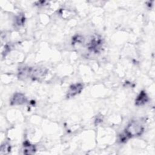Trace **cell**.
Wrapping results in <instances>:
<instances>
[{
	"mask_svg": "<svg viewBox=\"0 0 155 155\" xmlns=\"http://www.w3.org/2000/svg\"><path fill=\"white\" fill-rule=\"evenodd\" d=\"M47 73L45 68H35L31 67H20L18 70V77L20 79H25L30 78L32 80H38L44 77Z\"/></svg>",
	"mask_w": 155,
	"mask_h": 155,
	"instance_id": "cell-1",
	"label": "cell"
},
{
	"mask_svg": "<svg viewBox=\"0 0 155 155\" xmlns=\"http://www.w3.org/2000/svg\"><path fill=\"white\" fill-rule=\"evenodd\" d=\"M143 131L144 126L143 122L140 119H134L130 122L124 132L130 139L133 137L142 135Z\"/></svg>",
	"mask_w": 155,
	"mask_h": 155,
	"instance_id": "cell-2",
	"label": "cell"
},
{
	"mask_svg": "<svg viewBox=\"0 0 155 155\" xmlns=\"http://www.w3.org/2000/svg\"><path fill=\"white\" fill-rule=\"evenodd\" d=\"M103 39L99 35H94L87 44V48L94 53H99L102 48Z\"/></svg>",
	"mask_w": 155,
	"mask_h": 155,
	"instance_id": "cell-3",
	"label": "cell"
},
{
	"mask_svg": "<svg viewBox=\"0 0 155 155\" xmlns=\"http://www.w3.org/2000/svg\"><path fill=\"white\" fill-rule=\"evenodd\" d=\"M84 88V85L82 83H76L71 84L67 93V98H71L76 96L77 94L81 93L82 90Z\"/></svg>",
	"mask_w": 155,
	"mask_h": 155,
	"instance_id": "cell-4",
	"label": "cell"
},
{
	"mask_svg": "<svg viewBox=\"0 0 155 155\" xmlns=\"http://www.w3.org/2000/svg\"><path fill=\"white\" fill-rule=\"evenodd\" d=\"M27 99L24 94L22 93H15L10 99L11 105H21L25 104Z\"/></svg>",
	"mask_w": 155,
	"mask_h": 155,
	"instance_id": "cell-5",
	"label": "cell"
},
{
	"mask_svg": "<svg viewBox=\"0 0 155 155\" xmlns=\"http://www.w3.org/2000/svg\"><path fill=\"white\" fill-rule=\"evenodd\" d=\"M148 101L149 97L147 93L145 91L142 90L135 99V105L138 107L142 106L147 104L148 102Z\"/></svg>",
	"mask_w": 155,
	"mask_h": 155,
	"instance_id": "cell-6",
	"label": "cell"
},
{
	"mask_svg": "<svg viewBox=\"0 0 155 155\" xmlns=\"http://www.w3.org/2000/svg\"><path fill=\"white\" fill-rule=\"evenodd\" d=\"M36 151V147L34 145L30 143L28 141L26 140L23 143V153L25 154H33Z\"/></svg>",
	"mask_w": 155,
	"mask_h": 155,
	"instance_id": "cell-7",
	"label": "cell"
},
{
	"mask_svg": "<svg viewBox=\"0 0 155 155\" xmlns=\"http://www.w3.org/2000/svg\"><path fill=\"white\" fill-rule=\"evenodd\" d=\"M25 16L23 13H20L16 16L15 19V25L18 27H22L25 24Z\"/></svg>",
	"mask_w": 155,
	"mask_h": 155,
	"instance_id": "cell-8",
	"label": "cell"
},
{
	"mask_svg": "<svg viewBox=\"0 0 155 155\" xmlns=\"http://www.w3.org/2000/svg\"><path fill=\"white\" fill-rule=\"evenodd\" d=\"M11 150L10 145L8 143H4L1 146V154H8L10 153Z\"/></svg>",
	"mask_w": 155,
	"mask_h": 155,
	"instance_id": "cell-9",
	"label": "cell"
}]
</instances>
